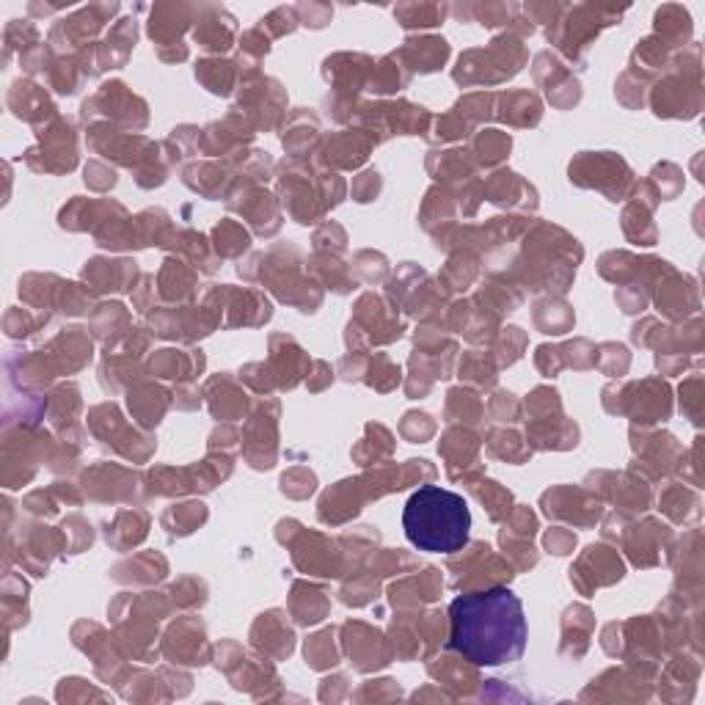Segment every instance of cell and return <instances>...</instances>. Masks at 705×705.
<instances>
[{
    "label": "cell",
    "instance_id": "cell-31",
    "mask_svg": "<svg viewBox=\"0 0 705 705\" xmlns=\"http://www.w3.org/2000/svg\"><path fill=\"white\" fill-rule=\"evenodd\" d=\"M499 100H502L504 111L496 113V119L515 124V127L540 122V100L532 91H510V94H502Z\"/></svg>",
    "mask_w": 705,
    "mask_h": 705
},
{
    "label": "cell",
    "instance_id": "cell-48",
    "mask_svg": "<svg viewBox=\"0 0 705 705\" xmlns=\"http://www.w3.org/2000/svg\"><path fill=\"white\" fill-rule=\"evenodd\" d=\"M683 504H700L697 493L686 491L683 485H670L667 491L661 493L659 510H664V513L670 515L672 521H689V518H697V515L689 513Z\"/></svg>",
    "mask_w": 705,
    "mask_h": 705
},
{
    "label": "cell",
    "instance_id": "cell-26",
    "mask_svg": "<svg viewBox=\"0 0 705 705\" xmlns=\"http://www.w3.org/2000/svg\"><path fill=\"white\" fill-rule=\"evenodd\" d=\"M328 595L320 587H312V584L298 582L292 587V598H290V612L295 617V623L301 626H314L320 623L325 615H328Z\"/></svg>",
    "mask_w": 705,
    "mask_h": 705
},
{
    "label": "cell",
    "instance_id": "cell-54",
    "mask_svg": "<svg viewBox=\"0 0 705 705\" xmlns=\"http://www.w3.org/2000/svg\"><path fill=\"white\" fill-rule=\"evenodd\" d=\"M314 485H317V480H314V474L309 469H292L281 477V491L292 496V499H306L314 491Z\"/></svg>",
    "mask_w": 705,
    "mask_h": 705
},
{
    "label": "cell",
    "instance_id": "cell-25",
    "mask_svg": "<svg viewBox=\"0 0 705 705\" xmlns=\"http://www.w3.org/2000/svg\"><path fill=\"white\" fill-rule=\"evenodd\" d=\"M306 367H309V356H306L301 347H298L295 339H292V345H290V356H284V350H279V345L270 339L268 370L270 375H273V381L279 383V389H292V386H298V381H301V375L306 372Z\"/></svg>",
    "mask_w": 705,
    "mask_h": 705
},
{
    "label": "cell",
    "instance_id": "cell-12",
    "mask_svg": "<svg viewBox=\"0 0 705 705\" xmlns=\"http://www.w3.org/2000/svg\"><path fill=\"white\" fill-rule=\"evenodd\" d=\"M295 538L290 540L292 560L309 576H325V579H336L342 576V565H339V551L331 540H325L317 532H303L298 526Z\"/></svg>",
    "mask_w": 705,
    "mask_h": 705
},
{
    "label": "cell",
    "instance_id": "cell-19",
    "mask_svg": "<svg viewBox=\"0 0 705 705\" xmlns=\"http://www.w3.org/2000/svg\"><path fill=\"white\" fill-rule=\"evenodd\" d=\"M447 56H449V45L444 42V39H438V36L408 39V42L394 53V58H397V61L405 67V72H422V75H427V72H438V69L444 67Z\"/></svg>",
    "mask_w": 705,
    "mask_h": 705
},
{
    "label": "cell",
    "instance_id": "cell-40",
    "mask_svg": "<svg viewBox=\"0 0 705 705\" xmlns=\"http://www.w3.org/2000/svg\"><path fill=\"white\" fill-rule=\"evenodd\" d=\"M135 47V20H122L108 36V42L100 47V69L119 67L116 50H122V56H130V50Z\"/></svg>",
    "mask_w": 705,
    "mask_h": 705
},
{
    "label": "cell",
    "instance_id": "cell-32",
    "mask_svg": "<svg viewBox=\"0 0 705 705\" xmlns=\"http://www.w3.org/2000/svg\"><path fill=\"white\" fill-rule=\"evenodd\" d=\"M204 356L202 350H193V353H180V350H160L152 359V372L160 378H180L177 372H182V381L193 378V372L202 370Z\"/></svg>",
    "mask_w": 705,
    "mask_h": 705
},
{
    "label": "cell",
    "instance_id": "cell-38",
    "mask_svg": "<svg viewBox=\"0 0 705 705\" xmlns=\"http://www.w3.org/2000/svg\"><path fill=\"white\" fill-rule=\"evenodd\" d=\"M593 626H595L593 612H590L587 606H571V609L565 612V620H562V648L576 637V642H579V653L584 656L587 648H590Z\"/></svg>",
    "mask_w": 705,
    "mask_h": 705
},
{
    "label": "cell",
    "instance_id": "cell-2",
    "mask_svg": "<svg viewBox=\"0 0 705 705\" xmlns=\"http://www.w3.org/2000/svg\"><path fill=\"white\" fill-rule=\"evenodd\" d=\"M405 538L427 554H455L466 549L471 513L466 499L441 485H422L403 510Z\"/></svg>",
    "mask_w": 705,
    "mask_h": 705
},
{
    "label": "cell",
    "instance_id": "cell-30",
    "mask_svg": "<svg viewBox=\"0 0 705 705\" xmlns=\"http://www.w3.org/2000/svg\"><path fill=\"white\" fill-rule=\"evenodd\" d=\"M485 193H488V202L499 204V207H507V204L515 207V204H518L515 196H524L529 202H538L535 188L526 185L513 171H499V174H493V180H488V185L482 188V196H485Z\"/></svg>",
    "mask_w": 705,
    "mask_h": 705
},
{
    "label": "cell",
    "instance_id": "cell-55",
    "mask_svg": "<svg viewBox=\"0 0 705 705\" xmlns=\"http://www.w3.org/2000/svg\"><path fill=\"white\" fill-rule=\"evenodd\" d=\"M488 414H491L493 422H507V425H513L515 419L521 416V403H518L510 392H496L491 403H488Z\"/></svg>",
    "mask_w": 705,
    "mask_h": 705
},
{
    "label": "cell",
    "instance_id": "cell-57",
    "mask_svg": "<svg viewBox=\"0 0 705 705\" xmlns=\"http://www.w3.org/2000/svg\"><path fill=\"white\" fill-rule=\"evenodd\" d=\"M378 193H381V174L378 171H364L359 180H356V185H353V196L361 204L372 202Z\"/></svg>",
    "mask_w": 705,
    "mask_h": 705
},
{
    "label": "cell",
    "instance_id": "cell-3",
    "mask_svg": "<svg viewBox=\"0 0 705 705\" xmlns=\"http://www.w3.org/2000/svg\"><path fill=\"white\" fill-rule=\"evenodd\" d=\"M419 474L433 480L436 469L427 460H408L403 466H383L378 474H364L359 480L336 482L331 491L320 499V521L323 524H342L350 515H356L370 502L372 496L378 499L383 493L403 491L408 482H414Z\"/></svg>",
    "mask_w": 705,
    "mask_h": 705
},
{
    "label": "cell",
    "instance_id": "cell-7",
    "mask_svg": "<svg viewBox=\"0 0 705 705\" xmlns=\"http://www.w3.org/2000/svg\"><path fill=\"white\" fill-rule=\"evenodd\" d=\"M359 124H367V133L389 135H425L430 127V113L411 102H378V105H361L359 113L353 116Z\"/></svg>",
    "mask_w": 705,
    "mask_h": 705
},
{
    "label": "cell",
    "instance_id": "cell-36",
    "mask_svg": "<svg viewBox=\"0 0 705 705\" xmlns=\"http://www.w3.org/2000/svg\"><path fill=\"white\" fill-rule=\"evenodd\" d=\"M576 323V314L568 303L562 301H540L535 306V325H538L543 334L560 336L565 331H571Z\"/></svg>",
    "mask_w": 705,
    "mask_h": 705
},
{
    "label": "cell",
    "instance_id": "cell-9",
    "mask_svg": "<svg viewBox=\"0 0 705 705\" xmlns=\"http://www.w3.org/2000/svg\"><path fill=\"white\" fill-rule=\"evenodd\" d=\"M474 53H477V58H482V61H488V67H455L452 78H455V83H460V86H474V83L491 86V69L496 67H502L504 75L513 78V75L521 72V67H524L526 61L524 47L518 45V42H513V39H507V36H504V39H496L488 50H474Z\"/></svg>",
    "mask_w": 705,
    "mask_h": 705
},
{
    "label": "cell",
    "instance_id": "cell-56",
    "mask_svg": "<svg viewBox=\"0 0 705 705\" xmlns=\"http://www.w3.org/2000/svg\"><path fill=\"white\" fill-rule=\"evenodd\" d=\"M681 408L686 411V414L692 416L694 425H700L703 419V400H700V378H692L689 383H683L681 386Z\"/></svg>",
    "mask_w": 705,
    "mask_h": 705
},
{
    "label": "cell",
    "instance_id": "cell-34",
    "mask_svg": "<svg viewBox=\"0 0 705 705\" xmlns=\"http://www.w3.org/2000/svg\"><path fill=\"white\" fill-rule=\"evenodd\" d=\"M485 438H488L485 447L493 458H502L507 463H524L532 458L529 441H524V436H518L515 430H491Z\"/></svg>",
    "mask_w": 705,
    "mask_h": 705
},
{
    "label": "cell",
    "instance_id": "cell-4",
    "mask_svg": "<svg viewBox=\"0 0 705 705\" xmlns=\"http://www.w3.org/2000/svg\"><path fill=\"white\" fill-rule=\"evenodd\" d=\"M455 590H488V587H502L504 582L513 579V565L499 560L488 543H471L469 549L460 554H449L447 562Z\"/></svg>",
    "mask_w": 705,
    "mask_h": 705
},
{
    "label": "cell",
    "instance_id": "cell-17",
    "mask_svg": "<svg viewBox=\"0 0 705 705\" xmlns=\"http://www.w3.org/2000/svg\"><path fill=\"white\" fill-rule=\"evenodd\" d=\"M251 639L265 656L270 659H287L295 648V634L292 628L287 626V617L279 609H273L268 615H259V620L254 623V631H251Z\"/></svg>",
    "mask_w": 705,
    "mask_h": 705
},
{
    "label": "cell",
    "instance_id": "cell-6",
    "mask_svg": "<svg viewBox=\"0 0 705 705\" xmlns=\"http://www.w3.org/2000/svg\"><path fill=\"white\" fill-rule=\"evenodd\" d=\"M598 174V180L590 182V188L604 191L609 202H623L628 191L634 188V174L620 155L615 152H582L571 160V182H584Z\"/></svg>",
    "mask_w": 705,
    "mask_h": 705
},
{
    "label": "cell",
    "instance_id": "cell-51",
    "mask_svg": "<svg viewBox=\"0 0 705 705\" xmlns=\"http://www.w3.org/2000/svg\"><path fill=\"white\" fill-rule=\"evenodd\" d=\"M342 601L347 606H364L370 604L372 598L378 595V579H367V576H353L342 584Z\"/></svg>",
    "mask_w": 705,
    "mask_h": 705
},
{
    "label": "cell",
    "instance_id": "cell-49",
    "mask_svg": "<svg viewBox=\"0 0 705 705\" xmlns=\"http://www.w3.org/2000/svg\"><path fill=\"white\" fill-rule=\"evenodd\" d=\"M364 375H367L364 381L370 383L372 389H378V392H392L394 386H400V367L392 364L383 353L378 359L367 364V372H364Z\"/></svg>",
    "mask_w": 705,
    "mask_h": 705
},
{
    "label": "cell",
    "instance_id": "cell-28",
    "mask_svg": "<svg viewBox=\"0 0 705 705\" xmlns=\"http://www.w3.org/2000/svg\"><path fill=\"white\" fill-rule=\"evenodd\" d=\"M210 12H213V17H207V20L196 25V39H199V45L204 50L224 53V50L232 47V39H235V20L224 9H218V6H210Z\"/></svg>",
    "mask_w": 705,
    "mask_h": 705
},
{
    "label": "cell",
    "instance_id": "cell-16",
    "mask_svg": "<svg viewBox=\"0 0 705 705\" xmlns=\"http://www.w3.org/2000/svg\"><path fill=\"white\" fill-rule=\"evenodd\" d=\"M372 144H378V141L370 138L367 130H345V133L325 138L323 149H320V160L325 166L356 168L367 160Z\"/></svg>",
    "mask_w": 705,
    "mask_h": 705
},
{
    "label": "cell",
    "instance_id": "cell-45",
    "mask_svg": "<svg viewBox=\"0 0 705 705\" xmlns=\"http://www.w3.org/2000/svg\"><path fill=\"white\" fill-rule=\"evenodd\" d=\"M463 416H471V425H477L485 408H482L480 397L469 389H452L447 394V419L449 422H463Z\"/></svg>",
    "mask_w": 705,
    "mask_h": 705
},
{
    "label": "cell",
    "instance_id": "cell-35",
    "mask_svg": "<svg viewBox=\"0 0 705 705\" xmlns=\"http://www.w3.org/2000/svg\"><path fill=\"white\" fill-rule=\"evenodd\" d=\"M466 485H469V491L485 504V510H488V515H491L493 521H502V518H507V515L513 513V493L507 491V488H502L499 482L471 480L466 482Z\"/></svg>",
    "mask_w": 705,
    "mask_h": 705
},
{
    "label": "cell",
    "instance_id": "cell-53",
    "mask_svg": "<svg viewBox=\"0 0 705 705\" xmlns=\"http://www.w3.org/2000/svg\"><path fill=\"white\" fill-rule=\"evenodd\" d=\"M400 433H403L405 438H411L414 444H422L425 438H430L433 433H436V422H433V416L430 414L411 411V414H405L403 425H400Z\"/></svg>",
    "mask_w": 705,
    "mask_h": 705
},
{
    "label": "cell",
    "instance_id": "cell-33",
    "mask_svg": "<svg viewBox=\"0 0 705 705\" xmlns=\"http://www.w3.org/2000/svg\"><path fill=\"white\" fill-rule=\"evenodd\" d=\"M427 670H430L433 678H438V683H444V686H458L460 694H469L466 681L482 683L480 675H477V664H471V661L466 659L460 661L455 659V656H441L438 664H430Z\"/></svg>",
    "mask_w": 705,
    "mask_h": 705
},
{
    "label": "cell",
    "instance_id": "cell-44",
    "mask_svg": "<svg viewBox=\"0 0 705 705\" xmlns=\"http://www.w3.org/2000/svg\"><path fill=\"white\" fill-rule=\"evenodd\" d=\"M496 370H499V364H496L493 353H488V350H471V353H466L463 361H460V378L482 383V386H485V383L491 386V383L496 381Z\"/></svg>",
    "mask_w": 705,
    "mask_h": 705
},
{
    "label": "cell",
    "instance_id": "cell-5",
    "mask_svg": "<svg viewBox=\"0 0 705 705\" xmlns=\"http://www.w3.org/2000/svg\"><path fill=\"white\" fill-rule=\"evenodd\" d=\"M394 312H397L394 306H386L383 298L367 292L359 301V306H356L353 320L347 323V347L353 353H359L361 347H370L372 342L375 345H386V342L400 339L405 325L397 320Z\"/></svg>",
    "mask_w": 705,
    "mask_h": 705
},
{
    "label": "cell",
    "instance_id": "cell-60",
    "mask_svg": "<svg viewBox=\"0 0 705 705\" xmlns=\"http://www.w3.org/2000/svg\"><path fill=\"white\" fill-rule=\"evenodd\" d=\"M86 185L97 188V191H108V188L116 185V174L108 166H102V163H89L86 166Z\"/></svg>",
    "mask_w": 705,
    "mask_h": 705
},
{
    "label": "cell",
    "instance_id": "cell-52",
    "mask_svg": "<svg viewBox=\"0 0 705 705\" xmlns=\"http://www.w3.org/2000/svg\"><path fill=\"white\" fill-rule=\"evenodd\" d=\"M397 14L405 28H433L444 20L447 9L444 6H405Z\"/></svg>",
    "mask_w": 705,
    "mask_h": 705
},
{
    "label": "cell",
    "instance_id": "cell-43",
    "mask_svg": "<svg viewBox=\"0 0 705 705\" xmlns=\"http://www.w3.org/2000/svg\"><path fill=\"white\" fill-rule=\"evenodd\" d=\"M334 637V628H325L320 634L309 637V642H306V664L312 670H328V667L339 664V650L334 645Z\"/></svg>",
    "mask_w": 705,
    "mask_h": 705
},
{
    "label": "cell",
    "instance_id": "cell-58",
    "mask_svg": "<svg viewBox=\"0 0 705 705\" xmlns=\"http://www.w3.org/2000/svg\"><path fill=\"white\" fill-rule=\"evenodd\" d=\"M543 543H546V549H549L551 554L562 557V554H571V551L576 549V535H573L571 529L557 526V529H551L549 535L543 538Z\"/></svg>",
    "mask_w": 705,
    "mask_h": 705
},
{
    "label": "cell",
    "instance_id": "cell-21",
    "mask_svg": "<svg viewBox=\"0 0 705 705\" xmlns=\"http://www.w3.org/2000/svg\"><path fill=\"white\" fill-rule=\"evenodd\" d=\"M135 262L130 259H91L86 270H83V279L89 281V287L94 292H127L135 284Z\"/></svg>",
    "mask_w": 705,
    "mask_h": 705
},
{
    "label": "cell",
    "instance_id": "cell-39",
    "mask_svg": "<svg viewBox=\"0 0 705 705\" xmlns=\"http://www.w3.org/2000/svg\"><path fill=\"white\" fill-rule=\"evenodd\" d=\"M237 64H226V61H202L196 67V78L202 80L207 91H213L218 97H226L235 89Z\"/></svg>",
    "mask_w": 705,
    "mask_h": 705
},
{
    "label": "cell",
    "instance_id": "cell-47",
    "mask_svg": "<svg viewBox=\"0 0 705 705\" xmlns=\"http://www.w3.org/2000/svg\"><path fill=\"white\" fill-rule=\"evenodd\" d=\"M496 336H499V342H496L493 359H496L499 367H507V364H515V361L521 359V353H524L526 347V334L521 328L507 325V328H502Z\"/></svg>",
    "mask_w": 705,
    "mask_h": 705
},
{
    "label": "cell",
    "instance_id": "cell-27",
    "mask_svg": "<svg viewBox=\"0 0 705 705\" xmlns=\"http://www.w3.org/2000/svg\"><path fill=\"white\" fill-rule=\"evenodd\" d=\"M168 408V392L160 386L138 383L130 389V411L141 427H155Z\"/></svg>",
    "mask_w": 705,
    "mask_h": 705
},
{
    "label": "cell",
    "instance_id": "cell-22",
    "mask_svg": "<svg viewBox=\"0 0 705 705\" xmlns=\"http://www.w3.org/2000/svg\"><path fill=\"white\" fill-rule=\"evenodd\" d=\"M229 207L246 215V221L257 229V235L268 237L279 232V207H276V199H273L268 191H262V188H246L243 204H229Z\"/></svg>",
    "mask_w": 705,
    "mask_h": 705
},
{
    "label": "cell",
    "instance_id": "cell-11",
    "mask_svg": "<svg viewBox=\"0 0 705 705\" xmlns=\"http://www.w3.org/2000/svg\"><path fill=\"white\" fill-rule=\"evenodd\" d=\"M342 634H345L342 637L345 653L353 659V667L359 672L378 670L394 659L392 642H386L381 631H375L367 623H347Z\"/></svg>",
    "mask_w": 705,
    "mask_h": 705
},
{
    "label": "cell",
    "instance_id": "cell-50",
    "mask_svg": "<svg viewBox=\"0 0 705 705\" xmlns=\"http://www.w3.org/2000/svg\"><path fill=\"white\" fill-rule=\"evenodd\" d=\"M119 571H135L138 576H135L133 582L149 584V582H160V579L166 576L168 565L160 554H141V557H135V560L122 562V565H119Z\"/></svg>",
    "mask_w": 705,
    "mask_h": 705
},
{
    "label": "cell",
    "instance_id": "cell-14",
    "mask_svg": "<svg viewBox=\"0 0 705 705\" xmlns=\"http://www.w3.org/2000/svg\"><path fill=\"white\" fill-rule=\"evenodd\" d=\"M163 656L171 659L174 664H207L210 659V648H207V634H204V623L196 617L180 620L168 628L166 642H163Z\"/></svg>",
    "mask_w": 705,
    "mask_h": 705
},
{
    "label": "cell",
    "instance_id": "cell-20",
    "mask_svg": "<svg viewBox=\"0 0 705 705\" xmlns=\"http://www.w3.org/2000/svg\"><path fill=\"white\" fill-rule=\"evenodd\" d=\"M438 452L447 460V474L455 471V466H463V480L471 482L477 474H482V466L477 463L480 455V441L474 436H469L466 430L458 427H449L444 441L438 444Z\"/></svg>",
    "mask_w": 705,
    "mask_h": 705
},
{
    "label": "cell",
    "instance_id": "cell-37",
    "mask_svg": "<svg viewBox=\"0 0 705 705\" xmlns=\"http://www.w3.org/2000/svg\"><path fill=\"white\" fill-rule=\"evenodd\" d=\"M163 526L168 529V535H191L193 529L207 521V507L202 502H188L180 507H168L163 513Z\"/></svg>",
    "mask_w": 705,
    "mask_h": 705
},
{
    "label": "cell",
    "instance_id": "cell-29",
    "mask_svg": "<svg viewBox=\"0 0 705 705\" xmlns=\"http://www.w3.org/2000/svg\"><path fill=\"white\" fill-rule=\"evenodd\" d=\"M9 105L14 108V116L17 119H28L34 122L36 116H56V108L50 105L47 100L45 89H39L36 83H28V80H17L12 86V94H9Z\"/></svg>",
    "mask_w": 705,
    "mask_h": 705
},
{
    "label": "cell",
    "instance_id": "cell-41",
    "mask_svg": "<svg viewBox=\"0 0 705 705\" xmlns=\"http://www.w3.org/2000/svg\"><path fill=\"white\" fill-rule=\"evenodd\" d=\"M408 83V72L394 56L383 58L372 67V80L367 83V89L378 91V94H394V91L405 89Z\"/></svg>",
    "mask_w": 705,
    "mask_h": 705
},
{
    "label": "cell",
    "instance_id": "cell-46",
    "mask_svg": "<svg viewBox=\"0 0 705 705\" xmlns=\"http://www.w3.org/2000/svg\"><path fill=\"white\" fill-rule=\"evenodd\" d=\"M215 248L221 257H240L248 248V232L235 221H221L215 226Z\"/></svg>",
    "mask_w": 705,
    "mask_h": 705
},
{
    "label": "cell",
    "instance_id": "cell-18",
    "mask_svg": "<svg viewBox=\"0 0 705 705\" xmlns=\"http://www.w3.org/2000/svg\"><path fill=\"white\" fill-rule=\"evenodd\" d=\"M661 540H670V526L661 521H642V526H631L628 532H623V543H626L628 557L634 560L639 568H650L659 562Z\"/></svg>",
    "mask_w": 705,
    "mask_h": 705
},
{
    "label": "cell",
    "instance_id": "cell-23",
    "mask_svg": "<svg viewBox=\"0 0 705 705\" xmlns=\"http://www.w3.org/2000/svg\"><path fill=\"white\" fill-rule=\"evenodd\" d=\"M441 593V571L438 568H425V573L408 576L403 582L392 587V604L394 606H422L425 601H436Z\"/></svg>",
    "mask_w": 705,
    "mask_h": 705
},
{
    "label": "cell",
    "instance_id": "cell-10",
    "mask_svg": "<svg viewBox=\"0 0 705 705\" xmlns=\"http://www.w3.org/2000/svg\"><path fill=\"white\" fill-rule=\"evenodd\" d=\"M543 513L557 521H568L576 526H593L601 518V499L587 488H554L543 493Z\"/></svg>",
    "mask_w": 705,
    "mask_h": 705
},
{
    "label": "cell",
    "instance_id": "cell-13",
    "mask_svg": "<svg viewBox=\"0 0 705 705\" xmlns=\"http://www.w3.org/2000/svg\"><path fill=\"white\" fill-rule=\"evenodd\" d=\"M623 562L617 557V551L606 546H590L584 551V557L571 568V582L582 595H590L595 587L620 582L623 579Z\"/></svg>",
    "mask_w": 705,
    "mask_h": 705
},
{
    "label": "cell",
    "instance_id": "cell-59",
    "mask_svg": "<svg viewBox=\"0 0 705 705\" xmlns=\"http://www.w3.org/2000/svg\"><path fill=\"white\" fill-rule=\"evenodd\" d=\"M535 364H538V370L546 375V378H554L557 372L565 367L562 364V356H560V347H551V345H543L538 347V356H535Z\"/></svg>",
    "mask_w": 705,
    "mask_h": 705
},
{
    "label": "cell",
    "instance_id": "cell-42",
    "mask_svg": "<svg viewBox=\"0 0 705 705\" xmlns=\"http://www.w3.org/2000/svg\"><path fill=\"white\" fill-rule=\"evenodd\" d=\"M510 146H513V138L507 133H499V130H485L480 133V138L474 141V149L471 155L477 163H485V166H496L502 163L504 157L510 155Z\"/></svg>",
    "mask_w": 705,
    "mask_h": 705
},
{
    "label": "cell",
    "instance_id": "cell-15",
    "mask_svg": "<svg viewBox=\"0 0 705 705\" xmlns=\"http://www.w3.org/2000/svg\"><path fill=\"white\" fill-rule=\"evenodd\" d=\"M535 78L546 89L549 100L557 108H571L576 102L582 100V89H579V80L573 78L568 69L562 67L557 58L551 53H540L535 58Z\"/></svg>",
    "mask_w": 705,
    "mask_h": 705
},
{
    "label": "cell",
    "instance_id": "cell-24",
    "mask_svg": "<svg viewBox=\"0 0 705 705\" xmlns=\"http://www.w3.org/2000/svg\"><path fill=\"white\" fill-rule=\"evenodd\" d=\"M609 480L615 482V485L601 488V496H598V499L615 502L620 513H642V510H648L650 491L645 482L634 480V477H628V474H620V477H617V474H609Z\"/></svg>",
    "mask_w": 705,
    "mask_h": 705
},
{
    "label": "cell",
    "instance_id": "cell-8",
    "mask_svg": "<svg viewBox=\"0 0 705 705\" xmlns=\"http://www.w3.org/2000/svg\"><path fill=\"white\" fill-rule=\"evenodd\" d=\"M672 67H678L675 78H667L659 83V89L653 94V111L656 116H672V119H692L700 113V86L689 89L686 80L700 78V58L694 61L692 67L683 69V61H675Z\"/></svg>",
    "mask_w": 705,
    "mask_h": 705
},
{
    "label": "cell",
    "instance_id": "cell-1",
    "mask_svg": "<svg viewBox=\"0 0 705 705\" xmlns=\"http://www.w3.org/2000/svg\"><path fill=\"white\" fill-rule=\"evenodd\" d=\"M524 604L507 587L458 595L449 606V645L477 667L513 664L526 650Z\"/></svg>",
    "mask_w": 705,
    "mask_h": 705
}]
</instances>
